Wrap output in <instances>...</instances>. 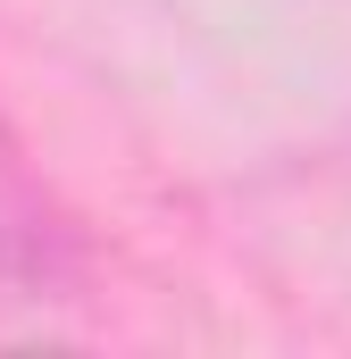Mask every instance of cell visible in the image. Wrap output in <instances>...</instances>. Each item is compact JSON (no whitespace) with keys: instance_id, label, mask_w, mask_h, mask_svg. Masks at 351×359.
I'll return each mask as SVG.
<instances>
[{"instance_id":"1","label":"cell","mask_w":351,"mask_h":359,"mask_svg":"<svg viewBox=\"0 0 351 359\" xmlns=\"http://www.w3.org/2000/svg\"><path fill=\"white\" fill-rule=\"evenodd\" d=\"M0 276L25 284V292H59L76 276V234H67V209L51 201V184L34 176L17 126L0 117Z\"/></svg>"}]
</instances>
